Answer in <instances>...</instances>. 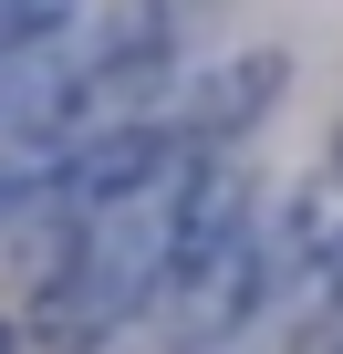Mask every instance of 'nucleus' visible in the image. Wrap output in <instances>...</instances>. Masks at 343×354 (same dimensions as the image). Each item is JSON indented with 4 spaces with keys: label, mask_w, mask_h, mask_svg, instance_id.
<instances>
[{
    "label": "nucleus",
    "mask_w": 343,
    "mask_h": 354,
    "mask_svg": "<svg viewBox=\"0 0 343 354\" xmlns=\"http://www.w3.org/2000/svg\"><path fill=\"white\" fill-rule=\"evenodd\" d=\"M312 240H322V198H312V188L281 198L271 219L250 209L177 292H166V354H219V344H239L260 313H281L291 281H302V261H312Z\"/></svg>",
    "instance_id": "1"
},
{
    "label": "nucleus",
    "mask_w": 343,
    "mask_h": 354,
    "mask_svg": "<svg viewBox=\"0 0 343 354\" xmlns=\"http://www.w3.org/2000/svg\"><path fill=\"white\" fill-rule=\"evenodd\" d=\"M281 94H291V53L260 42V53H229V63L188 73V94H177V115H166V125H177L188 146H229V136H250Z\"/></svg>",
    "instance_id": "2"
},
{
    "label": "nucleus",
    "mask_w": 343,
    "mask_h": 354,
    "mask_svg": "<svg viewBox=\"0 0 343 354\" xmlns=\"http://www.w3.org/2000/svg\"><path fill=\"white\" fill-rule=\"evenodd\" d=\"M84 136H0V230H42Z\"/></svg>",
    "instance_id": "3"
},
{
    "label": "nucleus",
    "mask_w": 343,
    "mask_h": 354,
    "mask_svg": "<svg viewBox=\"0 0 343 354\" xmlns=\"http://www.w3.org/2000/svg\"><path fill=\"white\" fill-rule=\"evenodd\" d=\"M291 313H312V323L343 313V230L312 240V261H302V281H291Z\"/></svg>",
    "instance_id": "4"
},
{
    "label": "nucleus",
    "mask_w": 343,
    "mask_h": 354,
    "mask_svg": "<svg viewBox=\"0 0 343 354\" xmlns=\"http://www.w3.org/2000/svg\"><path fill=\"white\" fill-rule=\"evenodd\" d=\"M312 354H343V313H333V323H312Z\"/></svg>",
    "instance_id": "5"
},
{
    "label": "nucleus",
    "mask_w": 343,
    "mask_h": 354,
    "mask_svg": "<svg viewBox=\"0 0 343 354\" xmlns=\"http://www.w3.org/2000/svg\"><path fill=\"white\" fill-rule=\"evenodd\" d=\"M0 354H21V333H11V323H0Z\"/></svg>",
    "instance_id": "6"
},
{
    "label": "nucleus",
    "mask_w": 343,
    "mask_h": 354,
    "mask_svg": "<svg viewBox=\"0 0 343 354\" xmlns=\"http://www.w3.org/2000/svg\"><path fill=\"white\" fill-rule=\"evenodd\" d=\"M333 177H343V136H333Z\"/></svg>",
    "instance_id": "7"
}]
</instances>
